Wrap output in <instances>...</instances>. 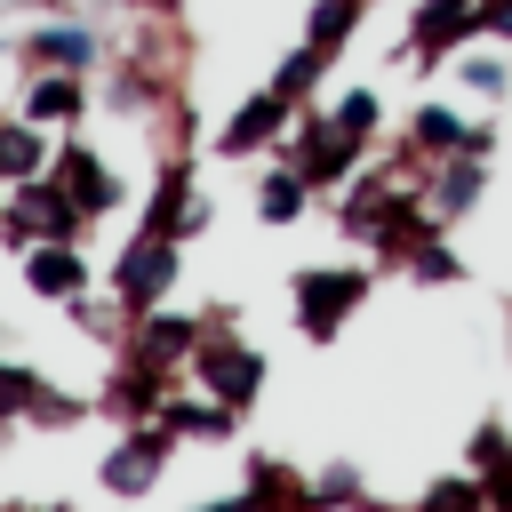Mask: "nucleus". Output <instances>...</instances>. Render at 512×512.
Returning a JSON list of instances; mask_svg holds the SVG:
<instances>
[{
  "label": "nucleus",
  "instance_id": "nucleus-1",
  "mask_svg": "<svg viewBox=\"0 0 512 512\" xmlns=\"http://www.w3.org/2000/svg\"><path fill=\"white\" fill-rule=\"evenodd\" d=\"M344 232L352 240H368V248H384V256H416L424 248V224H432V208H424V192H408L400 176H360L352 192H344Z\"/></svg>",
  "mask_w": 512,
  "mask_h": 512
},
{
  "label": "nucleus",
  "instance_id": "nucleus-2",
  "mask_svg": "<svg viewBox=\"0 0 512 512\" xmlns=\"http://www.w3.org/2000/svg\"><path fill=\"white\" fill-rule=\"evenodd\" d=\"M192 384H200V392H216V400H232V408H248V400H256V384H264V352L232 336V312H200Z\"/></svg>",
  "mask_w": 512,
  "mask_h": 512
},
{
  "label": "nucleus",
  "instance_id": "nucleus-3",
  "mask_svg": "<svg viewBox=\"0 0 512 512\" xmlns=\"http://www.w3.org/2000/svg\"><path fill=\"white\" fill-rule=\"evenodd\" d=\"M288 304H296V328H304L312 344H328V336L368 304V272H360V264H304V272L288 280Z\"/></svg>",
  "mask_w": 512,
  "mask_h": 512
},
{
  "label": "nucleus",
  "instance_id": "nucleus-4",
  "mask_svg": "<svg viewBox=\"0 0 512 512\" xmlns=\"http://www.w3.org/2000/svg\"><path fill=\"white\" fill-rule=\"evenodd\" d=\"M176 264H184V240L176 232H136L128 248H120V264H112V304L136 320V312H152V304H168V288H176Z\"/></svg>",
  "mask_w": 512,
  "mask_h": 512
},
{
  "label": "nucleus",
  "instance_id": "nucleus-5",
  "mask_svg": "<svg viewBox=\"0 0 512 512\" xmlns=\"http://www.w3.org/2000/svg\"><path fill=\"white\" fill-rule=\"evenodd\" d=\"M88 216L64 200V184L56 176H24V184H8V200H0V240L24 256L32 240H72Z\"/></svg>",
  "mask_w": 512,
  "mask_h": 512
},
{
  "label": "nucleus",
  "instance_id": "nucleus-6",
  "mask_svg": "<svg viewBox=\"0 0 512 512\" xmlns=\"http://www.w3.org/2000/svg\"><path fill=\"white\" fill-rule=\"evenodd\" d=\"M168 464H176V432H168L160 416H144V424H128L120 448L96 464V488H104V496H152Z\"/></svg>",
  "mask_w": 512,
  "mask_h": 512
},
{
  "label": "nucleus",
  "instance_id": "nucleus-7",
  "mask_svg": "<svg viewBox=\"0 0 512 512\" xmlns=\"http://www.w3.org/2000/svg\"><path fill=\"white\" fill-rule=\"evenodd\" d=\"M280 144H288V168H296L312 192H320V184H344L352 160H360V136H344L328 112H304V104H296V120H288Z\"/></svg>",
  "mask_w": 512,
  "mask_h": 512
},
{
  "label": "nucleus",
  "instance_id": "nucleus-8",
  "mask_svg": "<svg viewBox=\"0 0 512 512\" xmlns=\"http://www.w3.org/2000/svg\"><path fill=\"white\" fill-rule=\"evenodd\" d=\"M288 120H296V104H288L280 88H256L248 104H232V112H224V128H216V152H224V160L272 152V144L288 136Z\"/></svg>",
  "mask_w": 512,
  "mask_h": 512
},
{
  "label": "nucleus",
  "instance_id": "nucleus-9",
  "mask_svg": "<svg viewBox=\"0 0 512 512\" xmlns=\"http://www.w3.org/2000/svg\"><path fill=\"white\" fill-rule=\"evenodd\" d=\"M408 152L416 160H448V152H496V128H472L456 104H416V120H408Z\"/></svg>",
  "mask_w": 512,
  "mask_h": 512
},
{
  "label": "nucleus",
  "instance_id": "nucleus-10",
  "mask_svg": "<svg viewBox=\"0 0 512 512\" xmlns=\"http://www.w3.org/2000/svg\"><path fill=\"white\" fill-rule=\"evenodd\" d=\"M472 32H480V0H416V16H408V48L424 64H448Z\"/></svg>",
  "mask_w": 512,
  "mask_h": 512
},
{
  "label": "nucleus",
  "instance_id": "nucleus-11",
  "mask_svg": "<svg viewBox=\"0 0 512 512\" xmlns=\"http://www.w3.org/2000/svg\"><path fill=\"white\" fill-rule=\"evenodd\" d=\"M48 176H56V184H64V200H72V208H80V216H88V224H96V216H112V208H120V176H112V168H104V160H96V152H88V144H64V152H56V160H48Z\"/></svg>",
  "mask_w": 512,
  "mask_h": 512
},
{
  "label": "nucleus",
  "instance_id": "nucleus-12",
  "mask_svg": "<svg viewBox=\"0 0 512 512\" xmlns=\"http://www.w3.org/2000/svg\"><path fill=\"white\" fill-rule=\"evenodd\" d=\"M480 192H488V160H480V152H448V160L424 176V208H432V224L472 216V208H480Z\"/></svg>",
  "mask_w": 512,
  "mask_h": 512
},
{
  "label": "nucleus",
  "instance_id": "nucleus-13",
  "mask_svg": "<svg viewBox=\"0 0 512 512\" xmlns=\"http://www.w3.org/2000/svg\"><path fill=\"white\" fill-rule=\"evenodd\" d=\"M192 352H200V320L192 312H168V304L136 312V360H152L160 376H176V368H192Z\"/></svg>",
  "mask_w": 512,
  "mask_h": 512
},
{
  "label": "nucleus",
  "instance_id": "nucleus-14",
  "mask_svg": "<svg viewBox=\"0 0 512 512\" xmlns=\"http://www.w3.org/2000/svg\"><path fill=\"white\" fill-rule=\"evenodd\" d=\"M24 288L48 296V304H72V296H88V256L72 240H32L24 248Z\"/></svg>",
  "mask_w": 512,
  "mask_h": 512
},
{
  "label": "nucleus",
  "instance_id": "nucleus-15",
  "mask_svg": "<svg viewBox=\"0 0 512 512\" xmlns=\"http://www.w3.org/2000/svg\"><path fill=\"white\" fill-rule=\"evenodd\" d=\"M96 56H104L96 24H32L24 32V64L32 72H88Z\"/></svg>",
  "mask_w": 512,
  "mask_h": 512
},
{
  "label": "nucleus",
  "instance_id": "nucleus-16",
  "mask_svg": "<svg viewBox=\"0 0 512 512\" xmlns=\"http://www.w3.org/2000/svg\"><path fill=\"white\" fill-rule=\"evenodd\" d=\"M160 400H168V376H160L152 360H136V352H128V360H120V376L96 392V408H104V416H120V424L160 416Z\"/></svg>",
  "mask_w": 512,
  "mask_h": 512
},
{
  "label": "nucleus",
  "instance_id": "nucleus-17",
  "mask_svg": "<svg viewBox=\"0 0 512 512\" xmlns=\"http://www.w3.org/2000/svg\"><path fill=\"white\" fill-rule=\"evenodd\" d=\"M144 224H152V232H176V240L208 224V200L192 192V168H184V160H168V168H160V192H152Z\"/></svg>",
  "mask_w": 512,
  "mask_h": 512
},
{
  "label": "nucleus",
  "instance_id": "nucleus-18",
  "mask_svg": "<svg viewBox=\"0 0 512 512\" xmlns=\"http://www.w3.org/2000/svg\"><path fill=\"white\" fill-rule=\"evenodd\" d=\"M160 424H168L176 440H224V432L240 424V408L192 384V392H168V400H160Z\"/></svg>",
  "mask_w": 512,
  "mask_h": 512
},
{
  "label": "nucleus",
  "instance_id": "nucleus-19",
  "mask_svg": "<svg viewBox=\"0 0 512 512\" xmlns=\"http://www.w3.org/2000/svg\"><path fill=\"white\" fill-rule=\"evenodd\" d=\"M80 112H88L80 72H32V80H24V120H40V128H72Z\"/></svg>",
  "mask_w": 512,
  "mask_h": 512
},
{
  "label": "nucleus",
  "instance_id": "nucleus-20",
  "mask_svg": "<svg viewBox=\"0 0 512 512\" xmlns=\"http://www.w3.org/2000/svg\"><path fill=\"white\" fill-rule=\"evenodd\" d=\"M248 496H256V512H320V488L304 472H288L280 456H256L248 464Z\"/></svg>",
  "mask_w": 512,
  "mask_h": 512
},
{
  "label": "nucleus",
  "instance_id": "nucleus-21",
  "mask_svg": "<svg viewBox=\"0 0 512 512\" xmlns=\"http://www.w3.org/2000/svg\"><path fill=\"white\" fill-rule=\"evenodd\" d=\"M48 176V128L40 120H0V184Z\"/></svg>",
  "mask_w": 512,
  "mask_h": 512
},
{
  "label": "nucleus",
  "instance_id": "nucleus-22",
  "mask_svg": "<svg viewBox=\"0 0 512 512\" xmlns=\"http://www.w3.org/2000/svg\"><path fill=\"white\" fill-rule=\"evenodd\" d=\"M304 208H312V184H304L296 168H272V176L256 184V216H264V224H296Z\"/></svg>",
  "mask_w": 512,
  "mask_h": 512
},
{
  "label": "nucleus",
  "instance_id": "nucleus-23",
  "mask_svg": "<svg viewBox=\"0 0 512 512\" xmlns=\"http://www.w3.org/2000/svg\"><path fill=\"white\" fill-rule=\"evenodd\" d=\"M320 72H328V48H312V40H296V48H288V56H280V72H272V80H264V88H280V96H288V104H304V96H312V88H320Z\"/></svg>",
  "mask_w": 512,
  "mask_h": 512
},
{
  "label": "nucleus",
  "instance_id": "nucleus-24",
  "mask_svg": "<svg viewBox=\"0 0 512 512\" xmlns=\"http://www.w3.org/2000/svg\"><path fill=\"white\" fill-rule=\"evenodd\" d=\"M360 8H368V0H312V16H304V40L336 56V48L360 32Z\"/></svg>",
  "mask_w": 512,
  "mask_h": 512
},
{
  "label": "nucleus",
  "instance_id": "nucleus-25",
  "mask_svg": "<svg viewBox=\"0 0 512 512\" xmlns=\"http://www.w3.org/2000/svg\"><path fill=\"white\" fill-rule=\"evenodd\" d=\"M456 80H464V96H480V104H496V96H512V56H456Z\"/></svg>",
  "mask_w": 512,
  "mask_h": 512
},
{
  "label": "nucleus",
  "instance_id": "nucleus-26",
  "mask_svg": "<svg viewBox=\"0 0 512 512\" xmlns=\"http://www.w3.org/2000/svg\"><path fill=\"white\" fill-rule=\"evenodd\" d=\"M416 512H488V488H480V472H448V480L424 488Z\"/></svg>",
  "mask_w": 512,
  "mask_h": 512
},
{
  "label": "nucleus",
  "instance_id": "nucleus-27",
  "mask_svg": "<svg viewBox=\"0 0 512 512\" xmlns=\"http://www.w3.org/2000/svg\"><path fill=\"white\" fill-rule=\"evenodd\" d=\"M328 120H336L344 136H360V144H368V136H376V120H384V96H376V88H344V96L328 104Z\"/></svg>",
  "mask_w": 512,
  "mask_h": 512
},
{
  "label": "nucleus",
  "instance_id": "nucleus-28",
  "mask_svg": "<svg viewBox=\"0 0 512 512\" xmlns=\"http://www.w3.org/2000/svg\"><path fill=\"white\" fill-rule=\"evenodd\" d=\"M40 392H48V384H40L32 368H8V360H0V416H32Z\"/></svg>",
  "mask_w": 512,
  "mask_h": 512
},
{
  "label": "nucleus",
  "instance_id": "nucleus-29",
  "mask_svg": "<svg viewBox=\"0 0 512 512\" xmlns=\"http://www.w3.org/2000/svg\"><path fill=\"white\" fill-rule=\"evenodd\" d=\"M408 272H416V280H464V256H456L448 240H424V248L408 256Z\"/></svg>",
  "mask_w": 512,
  "mask_h": 512
},
{
  "label": "nucleus",
  "instance_id": "nucleus-30",
  "mask_svg": "<svg viewBox=\"0 0 512 512\" xmlns=\"http://www.w3.org/2000/svg\"><path fill=\"white\" fill-rule=\"evenodd\" d=\"M312 488H320V512H336V504H360V472H352V464H328Z\"/></svg>",
  "mask_w": 512,
  "mask_h": 512
},
{
  "label": "nucleus",
  "instance_id": "nucleus-31",
  "mask_svg": "<svg viewBox=\"0 0 512 512\" xmlns=\"http://www.w3.org/2000/svg\"><path fill=\"white\" fill-rule=\"evenodd\" d=\"M496 464H512V440H504V424H480V432H472V472L488 480Z\"/></svg>",
  "mask_w": 512,
  "mask_h": 512
},
{
  "label": "nucleus",
  "instance_id": "nucleus-32",
  "mask_svg": "<svg viewBox=\"0 0 512 512\" xmlns=\"http://www.w3.org/2000/svg\"><path fill=\"white\" fill-rule=\"evenodd\" d=\"M480 32H496V40H512V0H480Z\"/></svg>",
  "mask_w": 512,
  "mask_h": 512
},
{
  "label": "nucleus",
  "instance_id": "nucleus-33",
  "mask_svg": "<svg viewBox=\"0 0 512 512\" xmlns=\"http://www.w3.org/2000/svg\"><path fill=\"white\" fill-rule=\"evenodd\" d=\"M480 488H488V512H512V464H496Z\"/></svg>",
  "mask_w": 512,
  "mask_h": 512
},
{
  "label": "nucleus",
  "instance_id": "nucleus-34",
  "mask_svg": "<svg viewBox=\"0 0 512 512\" xmlns=\"http://www.w3.org/2000/svg\"><path fill=\"white\" fill-rule=\"evenodd\" d=\"M192 512H256V496L240 488V496H208V504H192Z\"/></svg>",
  "mask_w": 512,
  "mask_h": 512
},
{
  "label": "nucleus",
  "instance_id": "nucleus-35",
  "mask_svg": "<svg viewBox=\"0 0 512 512\" xmlns=\"http://www.w3.org/2000/svg\"><path fill=\"white\" fill-rule=\"evenodd\" d=\"M152 8H176V0H152Z\"/></svg>",
  "mask_w": 512,
  "mask_h": 512
},
{
  "label": "nucleus",
  "instance_id": "nucleus-36",
  "mask_svg": "<svg viewBox=\"0 0 512 512\" xmlns=\"http://www.w3.org/2000/svg\"><path fill=\"white\" fill-rule=\"evenodd\" d=\"M48 8H64V0H48Z\"/></svg>",
  "mask_w": 512,
  "mask_h": 512
},
{
  "label": "nucleus",
  "instance_id": "nucleus-37",
  "mask_svg": "<svg viewBox=\"0 0 512 512\" xmlns=\"http://www.w3.org/2000/svg\"><path fill=\"white\" fill-rule=\"evenodd\" d=\"M0 192H8V184H0Z\"/></svg>",
  "mask_w": 512,
  "mask_h": 512
}]
</instances>
